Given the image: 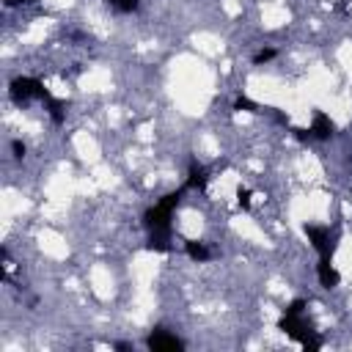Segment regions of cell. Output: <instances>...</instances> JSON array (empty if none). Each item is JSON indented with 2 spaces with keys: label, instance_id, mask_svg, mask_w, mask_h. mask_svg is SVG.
<instances>
[{
  "label": "cell",
  "instance_id": "6da1fadb",
  "mask_svg": "<svg viewBox=\"0 0 352 352\" xmlns=\"http://www.w3.org/2000/svg\"><path fill=\"white\" fill-rule=\"evenodd\" d=\"M305 308H308V302H305L302 297L292 300V302L286 305L280 322H278V330H283L289 338H294V341L302 344L305 349H319V346H322V338H316V336L311 333V327H308V322H305Z\"/></svg>",
  "mask_w": 352,
  "mask_h": 352
},
{
  "label": "cell",
  "instance_id": "7a4b0ae2",
  "mask_svg": "<svg viewBox=\"0 0 352 352\" xmlns=\"http://www.w3.org/2000/svg\"><path fill=\"white\" fill-rule=\"evenodd\" d=\"M184 192H187V190H184V187H179V190L168 192L162 201H157L154 206H148V209H146V214H143V226H146V231H148V234L170 236V217H173V209L179 206V201H182V195H184Z\"/></svg>",
  "mask_w": 352,
  "mask_h": 352
},
{
  "label": "cell",
  "instance_id": "3957f363",
  "mask_svg": "<svg viewBox=\"0 0 352 352\" xmlns=\"http://www.w3.org/2000/svg\"><path fill=\"white\" fill-rule=\"evenodd\" d=\"M302 231H305L311 248L319 253V258H333V253L338 248V239H341L336 226L330 228V226H319V223H305Z\"/></svg>",
  "mask_w": 352,
  "mask_h": 352
},
{
  "label": "cell",
  "instance_id": "277c9868",
  "mask_svg": "<svg viewBox=\"0 0 352 352\" xmlns=\"http://www.w3.org/2000/svg\"><path fill=\"white\" fill-rule=\"evenodd\" d=\"M47 91H50V88H44V82L36 80V77H16V80H11V85H8V96H11V102H14L16 107L30 104L33 99L41 102V99L47 96Z\"/></svg>",
  "mask_w": 352,
  "mask_h": 352
},
{
  "label": "cell",
  "instance_id": "5b68a950",
  "mask_svg": "<svg viewBox=\"0 0 352 352\" xmlns=\"http://www.w3.org/2000/svg\"><path fill=\"white\" fill-rule=\"evenodd\" d=\"M308 135H311V140H330V138L336 135V121H333L324 110H314Z\"/></svg>",
  "mask_w": 352,
  "mask_h": 352
},
{
  "label": "cell",
  "instance_id": "8992f818",
  "mask_svg": "<svg viewBox=\"0 0 352 352\" xmlns=\"http://www.w3.org/2000/svg\"><path fill=\"white\" fill-rule=\"evenodd\" d=\"M146 346L154 349V352H176V349H182L184 344H182L173 333H168V330H154V333H148Z\"/></svg>",
  "mask_w": 352,
  "mask_h": 352
},
{
  "label": "cell",
  "instance_id": "52a82bcc",
  "mask_svg": "<svg viewBox=\"0 0 352 352\" xmlns=\"http://www.w3.org/2000/svg\"><path fill=\"white\" fill-rule=\"evenodd\" d=\"M209 184V176H206V168L198 162V160H190V168H187V179H184V190H206Z\"/></svg>",
  "mask_w": 352,
  "mask_h": 352
},
{
  "label": "cell",
  "instance_id": "ba28073f",
  "mask_svg": "<svg viewBox=\"0 0 352 352\" xmlns=\"http://www.w3.org/2000/svg\"><path fill=\"white\" fill-rule=\"evenodd\" d=\"M316 278H319V283H322L324 289H336V286L341 283V275H338V270L333 267V258H319V264H316Z\"/></svg>",
  "mask_w": 352,
  "mask_h": 352
},
{
  "label": "cell",
  "instance_id": "9c48e42d",
  "mask_svg": "<svg viewBox=\"0 0 352 352\" xmlns=\"http://www.w3.org/2000/svg\"><path fill=\"white\" fill-rule=\"evenodd\" d=\"M41 102H44V110H47V116L52 118V124H58V126H60V124L66 121V102H63V99H58L52 91H47V96H44Z\"/></svg>",
  "mask_w": 352,
  "mask_h": 352
},
{
  "label": "cell",
  "instance_id": "30bf717a",
  "mask_svg": "<svg viewBox=\"0 0 352 352\" xmlns=\"http://www.w3.org/2000/svg\"><path fill=\"white\" fill-rule=\"evenodd\" d=\"M184 253H187L192 261H198V264H204V261L212 258L209 248H206L204 242H198V239H187V242H184Z\"/></svg>",
  "mask_w": 352,
  "mask_h": 352
},
{
  "label": "cell",
  "instance_id": "8fae6325",
  "mask_svg": "<svg viewBox=\"0 0 352 352\" xmlns=\"http://www.w3.org/2000/svg\"><path fill=\"white\" fill-rule=\"evenodd\" d=\"M170 236H162V234H148V239H146V250H151V253H170Z\"/></svg>",
  "mask_w": 352,
  "mask_h": 352
},
{
  "label": "cell",
  "instance_id": "7c38bea8",
  "mask_svg": "<svg viewBox=\"0 0 352 352\" xmlns=\"http://www.w3.org/2000/svg\"><path fill=\"white\" fill-rule=\"evenodd\" d=\"M110 8H116V11H121V14H132L138 6H140V0H104Z\"/></svg>",
  "mask_w": 352,
  "mask_h": 352
},
{
  "label": "cell",
  "instance_id": "4fadbf2b",
  "mask_svg": "<svg viewBox=\"0 0 352 352\" xmlns=\"http://www.w3.org/2000/svg\"><path fill=\"white\" fill-rule=\"evenodd\" d=\"M234 110H242V113H261V104H256V102L248 99V96H236Z\"/></svg>",
  "mask_w": 352,
  "mask_h": 352
},
{
  "label": "cell",
  "instance_id": "5bb4252c",
  "mask_svg": "<svg viewBox=\"0 0 352 352\" xmlns=\"http://www.w3.org/2000/svg\"><path fill=\"white\" fill-rule=\"evenodd\" d=\"M275 55H278V50H275V47H264V50H258V52L253 55V63H256V66H261V63H270Z\"/></svg>",
  "mask_w": 352,
  "mask_h": 352
},
{
  "label": "cell",
  "instance_id": "9a60e30c",
  "mask_svg": "<svg viewBox=\"0 0 352 352\" xmlns=\"http://www.w3.org/2000/svg\"><path fill=\"white\" fill-rule=\"evenodd\" d=\"M236 204H239L242 209H250V190H248V187H239V190H236Z\"/></svg>",
  "mask_w": 352,
  "mask_h": 352
},
{
  "label": "cell",
  "instance_id": "2e32d148",
  "mask_svg": "<svg viewBox=\"0 0 352 352\" xmlns=\"http://www.w3.org/2000/svg\"><path fill=\"white\" fill-rule=\"evenodd\" d=\"M11 151H14L16 160H22V157H25V143H22V140H11Z\"/></svg>",
  "mask_w": 352,
  "mask_h": 352
},
{
  "label": "cell",
  "instance_id": "e0dca14e",
  "mask_svg": "<svg viewBox=\"0 0 352 352\" xmlns=\"http://www.w3.org/2000/svg\"><path fill=\"white\" fill-rule=\"evenodd\" d=\"M25 3H33V0H3L6 8H19V6H25Z\"/></svg>",
  "mask_w": 352,
  "mask_h": 352
}]
</instances>
